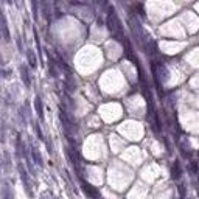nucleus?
Listing matches in <instances>:
<instances>
[{"instance_id":"nucleus-1","label":"nucleus","mask_w":199,"mask_h":199,"mask_svg":"<svg viewBox=\"0 0 199 199\" xmlns=\"http://www.w3.org/2000/svg\"><path fill=\"white\" fill-rule=\"evenodd\" d=\"M106 25H107L109 31L115 36V39L120 41V42H123V41H125L123 30H121L120 20H118V17H117V14H115L114 8H110V9H109V14H107V19H106Z\"/></svg>"},{"instance_id":"nucleus-2","label":"nucleus","mask_w":199,"mask_h":199,"mask_svg":"<svg viewBox=\"0 0 199 199\" xmlns=\"http://www.w3.org/2000/svg\"><path fill=\"white\" fill-rule=\"evenodd\" d=\"M59 118H61V123H62V126H64V131H65V134H67L69 137L73 134V132L76 131V128H75V125L72 123V121L69 120V117H67V114L64 112L62 109L59 110Z\"/></svg>"},{"instance_id":"nucleus-3","label":"nucleus","mask_w":199,"mask_h":199,"mask_svg":"<svg viewBox=\"0 0 199 199\" xmlns=\"http://www.w3.org/2000/svg\"><path fill=\"white\" fill-rule=\"evenodd\" d=\"M19 171H20L22 182H24V185H25V188H26V193H28L30 196H33V193H31V187H30V180H28V176H26L24 167H22V163H19Z\"/></svg>"},{"instance_id":"nucleus-4","label":"nucleus","mask_w":199,"mask_h":199,"mask_svg":"<svg viewBox=\"0 0 199 199\" xmlns=\"http://www.w3.org/2000/svg\"><path fill=\"white\" fill-rule=\"evenodd\" d=\"M82 190H84V193L87 196L90 198H98V190L95 188V187H92L90 184H87V182L82 180Z\"/></svg>"},{"instance_id":"nucleus-5","label":"nucleus","mask_w":199,"mask_h":199,"mask_svg":"<svg viewBox=\"0 0 199 199\" xmlns=\"http://www.w3.org/2000/svg\"><path fill=\"white\" fill-rule=\"evenodd\" d=\"M182 174V170H180V163L178 160H174V163L171 165V178L173 179H179Z\"/></svg>"},{"instance_id":"nucleus-6","label":"nucleus","mask_w":199,"mask_h":199,"mask_svg":"<svg viewBox=\"0 0 199 199\" xmlns=\"http://www.w3.org/2000/svg\"><path fill=\"white\" fill-rule=\"evenodd\" d=\"M20 76H22V81H24L25 87H30V84H31V79H30L28 70H26V67H25V65H20Z\"/></svg>"},{"instance_id":"nucleus-7","label":"nucleus","mask_w":199,"mask_h":199,"mask_svg":"<svg viewBox=\"0 0 199 199\" xmlns=\"http://www.w3.org/2000/svg\"><path fill=\"white\" fill-rule=\"evenodd\" d=\"M34 107H36V112L39 115V118L44 120V106H42V100L39 97L34 98Z\"/></svg>"},{"instance_id":"nucleus-8","label":"nucleus","mask_w":199,"mask_h":199,"mask_svg":"<svg viewBox=\"0 0 199 199\" xmlns=\"http://www.w3.org/2000/svg\"><path fill=\"white\" fill-rule=\"evenodd\" d=\"M2 33H3V39L5 42H9V31H8V25H6V19H5V16L2 14Z\"/></svg>"},{"instance_id":"nucleus-9","label":"nucleus","mask_w":199,"mask_h":199,"mask_svg":"<svg viewBox=\"0 0 199 199\" xmlns=\"http://www.w3.org/2000/svg\"><path fill=\"white\" fill-rule=\"evenodd\" d=\"M31 156H33V160L39 165V167H42V157H41V154H39V151L34 148V146H31Z\"/></svg>"},{"instance_id":"nucleus-10","label":"nucleus","mask_w":199,"mask_h":199,"mask_svg":"<svg viewBox=\"0 0 199 199\" xmlns=\"http://www.w3.org/2000/svg\"><path fill=\"white\" fill-rule=\"evenodd\" d=\"M26 56H28L30 65L34 69V67H36V54H34V52H33V50H26Z\"/></svg>"},{"instance_id":"nucleus-11","label":"nucleus","mask_w":199,"mask_h":199,"mask_svg":"<svg viewBox=\"0 0 199 199\" xmlns=\"http://www.w3.org/2000/svg\"><path fill=\"white\" fill-rule=\"evenodd\" d=\"M3 199H13V195L9 193V187H8V184L3 185Z\"/></svg>"},{"instance_id":"nucleus-12","label":"nucleus","mask_w":199,"mask_h":199,"mask_svg":"<svg viewBox=\"0 0 199 199\" xmlns=\"http://www.w3.org/2000/svg\"><path fill=\"white\" fill-rule=\"evenodd\" d=\"M190 170H191V173H198V163L196 162H190Z\"/></svg>"},{"instance_id":"nucleus-13","label":"nucleus","mask_w":199,"mask_h":199,"mask_svg":"<svg viewBox=\"0 0 199 199\" xmlns=\"http://www.w3.org/2000/svg\"><path fill=\"white\" fill-rule=\"evenodd\" d=\"M34 129H36V134H37V137H39L41 140H44V135H42V131H41V128H39V125H36V126H34Z\"/></svg>"},{"instance_id":"nucleus-14","label":"nucleus","mask_w":199,"mask_h":199,"mask_svg":"<svg viewBox=\"0 0 199 199\" xmlns=\"http://www.w3.org/2000/svg\"><path fill=\"white\" fill-rule=\"evenodd\" d=\"M178 188H179V195H180V198H184V196H185V188H184V185H179Z\"/></svg>"}]
</instances>
